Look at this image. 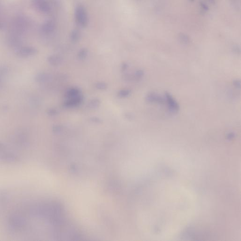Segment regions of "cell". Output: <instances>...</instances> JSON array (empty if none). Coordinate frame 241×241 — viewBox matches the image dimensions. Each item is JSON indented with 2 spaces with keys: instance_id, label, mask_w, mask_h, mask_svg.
<instances>
[{
  "instance_id": "6da1fadb",
  "label": "cell",
  "mask_w": 241,
  "mask_h": 241,
  "mask_svg": "<svg viewBox=\"0 0 241 241\" xmlns=\"http://www.w3.org/2000/svg\"><path fill=\"white\" fill-rule=\"evenodd\" d=\"M75 20L81 27H86L88 24V18L85 8L82 4L78 5L75 9Z\"/></svg>"
},
{
  "instance_id": "7a4b0ae2",
  "label": "cell",
  "mask_w": 241,
  "mask_h": 241,
  "mask_svg": "<svg viewBox=\"0 0 241 241\" xmlns=\"http://www.w3.org/2000/svg\"><path fill=\"white\" fill-rule=\"evenodd\" d=\"M32 4L37 11L42 14H49L52 11L50 4L47 0H33Z\"/></svg>"
},
{
  "instance_id": "3957f363",
  "label": "cell",
  "mask_w": 241,
  "mask_h": 241,
  "mask_svg": "<svg viewBox=\"0 0 241 241\" xmlns=\"http://www.w3.org/2000/svg\"><path fill=\"white\" fill-rule=\"evenodd\" d=\"M56 25L54 21L48 20L46 21L41 27V31L45 34H52L55 29Z\"/></svg>"
},
{
  "instance_id": "277c9868",
  "label": "cell",
  "mask_w": 241,
  "mask_h": 241,
  "mask_svg": "<svg viewBox=\"0 0 241 241\" xmlns=\"http://www.w3.org/2000/svg\"><path fill=\"white\" fill-rule=\"evenodd\" d=\"M17 52L19 56H30L35 55L37 53V50L34 47L24 46L18 48Z\"/></svg>"
},
{
  "instance_id": "5b68a950",
  "label": "cell",
  "mask_w": 241,
  "mask_h": 241,
  "mask_svg": "<svg viewBox=\"0 0 241 241\" xmlns=\"http://www.w3.org/2000/svg\"><path fill=\"white\" fill-rule=\"evenodd\" d=\"M83 100V96L80 94L75 97L69 98L64 103L65 107L67 108H74L81 104Z\"/></svg>"
},
{
  "instance_id": "8992f818",
  "label": "cell",
  "mask_w": 241,
  "mask_h": 241,
  "mask_svg": "<svg viewBox=\"0 0 241 241\" xmlns=\"http://www.w3.org/2000/svg\"><path fill=\"white\" fill-rule=\"evenodd\" d=\"M165 101L167 103L169 108L172 112H176L179 109V105L172 96L168 93H165Z\"/></svg>"
},
{
  "instance_id": "52a82bcc",
  "label": "cell",
  "mask_w": 241,
  "mask_h": 241,
  "mask_svg": "<svg viewBox=\"0 0 241 241\" xmlns=\"http://www.w3.org/2000/svg\"><path fill=\"white\" fill-rule=\"evenodd\" d=\"M146 100L148 102H157L163 103L165 101V99L161 96L154 93H150L146 96Z\"/></svg>"
},
{
  "instance_id": "ba28073f",
  "label": "cell",
  "mask_w": 241,
  "mask_h": 241,
  "mask_svg": "<svg viewBox=\"0 0 241 241\" xmlns=\"http://www.w3.org/2000/svg\"><path fill=\"white\" fill-rule=\"evenodd\" d=\"M48 61L52 66H59L62 62V58L59 55H51L48 57Z\"/></svg>"
},
{
  "instance_id": "9c48e42d",
  "label": "cell",
  "mask_w": 241,
  "mask_h": 241,
  "mask_svg": "<svg viewBox=\"0 0 241 241\" xmlns=\"http://www.w3.org/2000/svg\"><path fill=\"white\" fill-rule=\"evenodd\" d=\"M52 75L50 74L47 73H41L37 75L36 77V80L39 82H49L52 79Z\"/></svg>"
},
{
  "instance_id": "30bf717a",
  "label": "cell",
  "mask_w": 241,
  "mask_h": 241,
  "mask_svg": "<svg viewBox=\"0 0 241 241\" xmlns=\"http://www.w3.org/2000/svg\"><path fill=\"white\" fill-rule=\"evenodd\" d=\"M81 90L77 87H73L69 89L66 93V96L68 98L75 97L80 95Z\"/></svg>"
},
{
  "instance_id": "8fae6325",
  "label": "cell",
  "mask_w": 241,
  "mask_h": 241,
  "mask_svg": "<svg viewBox=\"0 0 241 241\" xmlns=\"http://www.w3.org/2000/svg\"><path fill=\"white\" fill-rule=\"evenodd\" d=\"M71 40L73 42H77L80 38V33L78 30H74L71 33Z\"/></svg>"
},
{
  "instance_id": "7c38bea8",
  "label": "cell",
  "mask_w": 241,
  "mask_h": 241,
  "mask_svg": "<svg viewBox=\"0 0 241 241\" xmlns=\"http://www.w3.org/2000/svg\"><path fill=\"white\" fill-rule=\"evenodd\" d=\"M100 101L98 98H94L88 103V107L91 109H96L100 106Z\"/></svg>"
},
{
  "instance_id": "4fadbf2b",
  "label": "cell",
  "mask_w": 241,
  "mask_h": 241,
  "mask_svg": "<svg viewBox=\"0 0 241 241\" xmlns=\"http://www.w3.org/2000/svg\"><path fill=\"white\" fill-rule=\"evenodd\" d=\"M88 50L86 48H82L80 49L78 54L79 59L81 60H84L88 55Z\"/></svg>"
},
{
  "instance_id": "5bb4252c",
  "label": "cell",
  "mask_w": 241,
  "mask_h": 241,
  "mask_svg": "<svg viewBox=\"0 0 241 241\" xmlns=\"http://www.w3.org/2000/svg\"><path fill=\"white\" fill-rule=\"evenodd\" d=\"M130 93H131V90L128 89H123V90H121L118 91V96L120 98H124L129 96Z\"/></svg>"
},
{
  "instance_id": "9a60e30c",
  "label": "cell",
  "mask_w": 241,
  "mask_h": 241,
  "mask_svg": "<svg viewBox=\"0 0 241 241\" xmlns=\"http://www.w3.org/2000/svg\"><path fill=\"white\" fill-rule=\"evenodd\" d=\"M96 87L100 90H105L107 88V84L103 82H99L96 83Z\"/></svg>"
},
{
  "instance_id": "2e32d148",
  "label": "cell",
  "mask_w": 241,
  "mask_h": 241,
  "mask_svg": "<svg viewBox=\"0 0 241 241\" xmlns=\"http://www.w3.org/2000/svg\"><path fill=\"white\" fill-rule=\"evenodd\" d=\"M47 113H48V115H50V116H54V115H57L59 112L56 109L50 108V109L48 110Z\"/></svg>"
},
{
  "instance_id": "e0dca14e",
  "label": "cell",
  "mask_w": 241,
  "mask_h": 241,
  "mask_svg": "<svg viewBox=\"0 0 241 241\" xmlns=\"http://www.w3.org/2000/svg\"><path fill=\"white\" fill-rule=\"evenodd\" d=\"M90 122L93 123H102V120L101 119L97 117H93L90 119Z\"/></svg>"
},
{
  "instance_id": "ac0fdd59",
  "label": "cell",
  "mask_w": 241,
  "mask_h": 241,
  "mask_svg": "<svg viewBox=\"0 0 241 241\" xmlns=\"http://www.w3.org/2000/svg\"><path fill=\"white\" fill-rule=\"evenodd\" d=\"M144 75V72L143 71L139 70L137 71L135 73V76L137 78H141Z\"/></svg>"
},
{
  "instance_id": "d6986e66",
  "label": "cell",
  "mask_w": 241,
  "mask_h": 241,
  "mask_svg": "<svg viewBox=\"0 0 241 241\" xmlns=\"http://www.w3.org/2000/svg\"><path fill=\"white\" fill-rule=\"evenodd\" d=\"M62 128L61 126L60 125H56L53 128V131L55 132H59L62 131Z\"/></svg>"
},
{
  "instance_id": "ffe728a7",
  "label": "cell",
  "mask_w": 241,
  "mask_h": 241,
  "mask_svg": "<svg viewBox=\"0 0 241 241\" xmlns=\"http://www.w3.org/2000/svg\"><path fill=\"white\" fill-rule=\"evenodd\" d=\"M128 67V65L127 64V63H124H124L122 64V66H121V69H122V70L123 71L126 70L127 69Z\"/></svg>"
},
{
  "instance_id": "44dd1931",
  "label": "cell",
  "mask_w": 241,
  "mask_h": 241,
  "mask_svg": "<svg viewBox=\"0 0 241 241\" xmlns=\"http://www.w3.org/2000/svg\"><path fill=\"white\" fill-rule=\"evenodd\" d=\"M235 85L237 87H238V86L239 87H240V82L238 81H235Z\"/></svg>"
},
{
  "instance_id": "7402d4cb",
  "label": "cell",
  "mask_w": 241,
  "mask_h": 241,
  "mask_svg": "<svg viewBox=\"0 0 241 241\" xmlns=\"http://www.w3.org/2000/svg\"><path fill=\"white\" fill-rule=\"evenodd\" d=\"M4 27V25L2 24V23L0 22V29H1Z\"/></svg>"
}]
</instances>
